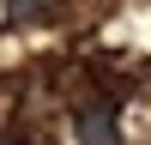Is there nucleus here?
<instances>
[{
  "instance_id": "nucleus-1",
  "label": "nucleus",
  "mask_w": 151,
  "mask_h": 145,
  "mask_svg": "<svg viewBox=\"0 0 151 145\" xmlns=\"http://www.w3.org/2000/svg\"><path fill=\"white\" fill-rule=\"evenodd\" d=\"M73 139L79 145H121L115 103H109V97H85V103L73 109Z\"/></svg>"
},
{
  "instance_id": "nucleus-2",
  "label": "nucleus",
  "mask_w": 151,
  "mask_h": 145,
  "mask_svg": "<svg viewBox=\"0 0 151 145\" xmlns=\"http://www.w3.org/2000/svg\"><path fill=\"white\" fill-rule=\"evenodd\" d=\"M6 12H12V18H48L55 0H6Z\"/></svg>"
},
{
  "instance_id": "nucleus-3",
  "label": "nucleus",
  "mask_w": 151,
  "mask_h": 145,
  "mask_svg": "<svg viewBox=\"0 0 151 145\" xmlns=\"http://www.w3.org/2000/svg\"><path fill=\"white\" fill-rule=\"evenodd\" d=\"M0 145H24V139H12V133H0Z\"/></svg>"
}]
</instances>
